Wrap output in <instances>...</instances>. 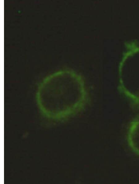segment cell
I'll return each instance as SVG.
<instances>
[{
	"label": "cell",
	"instance_id": "obj_1",
	"mask_svg": "<svg viewBox=\"0 0 139 184\" xmlns=\"http://www.w3.org/2000/svg\"><path fill=\"white\" fill-rule=\"evenodd\" d=\"M35 98L43 116L56 120L81 111L88 102L89 95L80 75L62 70L48 75L41 80L36 89Z\"/></svg>",
	"mask_w": 139,
	"mask_h": 184
},
{
	"label": "cell",
	"instance_id": "obj_2",
	"mask_svg": "<svg viewBox=\"0 0 139 184\" xmlns=\"http://www.w3.org/2000/svg\"><path fill=\"white\" fill-rule=\"evenodd\" d=\"M128 144L132 150L139 156V119L130 126L127 134Z\"/></svg>",
	"mask_w": 139,
	"mask_h": 184
}]
</instances>
